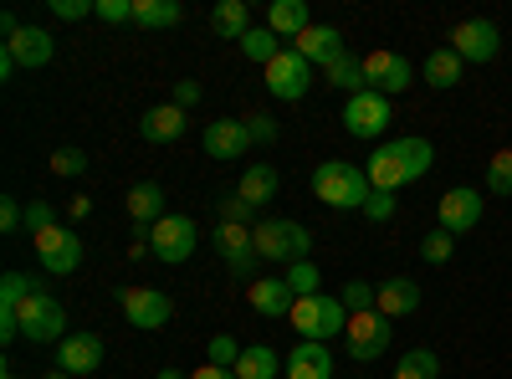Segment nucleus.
<instances>
[{
	"label": "nucleus",
	"instance_id": "obj_1",
	"mask_svg": "<svg viewBox=\"0 0 512 379\" xmlns=\"http://www.w3.org/2000/svg\"><path fill=\"white\" fill-rule=\"evenodd\" d=\"M431 164H436L431 139H420V134H400V139H390V144H379V149H374V159L364 164V175H369V185H374V190L400 195V185H415V180L431 175Z\"/></svg>",
	"mask_w": 512,
	"mask_h": 379
},
{
	"label": "nucleus",
	"instance_id": "obj_2",
	"mask_svg": "<svg viewBox=\"0 0 512 379\" xmlns=\"http://www.w3.org/2000/svg\"><path fill=\"white\" fill-rule=\"evenodd\" d=\"M313 195H318L323 205H333V210H364L369 195H374V185H369V175L359 170V164H349V159H323L318 170H313Z\"/></svg>",
	"mask_w": 512,
	"mask_h": 379
},
{
	"label": "nucleus",
	"instance_id": "obj_3",
	"mask_svg": "<svg viewBox=\"0 0 512 379\" xmlns=\"http://www.w3.org/2000/svg\"><path fill=\"white\" fill-rule=\"evenodd\" d=\"M251 241H256V257H262V262H277V267L308 262V246H313L308 226L282 221V216H272V221H256V226H251Z\"/></svg>",
	"mask_w": 512,
	"mask_h": 379
},
{
	"label": "nucleus",
	"instance_id": "obj_4",
	"mask_svg": "<svg viewBox=\"0 0 512 379\" xmlns=\"http://www.w3.org/2000/svg\"><path fill=\"white\" fill-rule=\"evenodd\" d=\"M292 328L303 333L308 344H328V339H338V333L349 328V308L338 298H328V292H318V298H297Z\"/></svg>",
	"mask_w": 512,
	"mask_h": 379
},
{
	"label": "nucleus",
	"instance_id": "obj_5",
	"mask_svg": "<svg viewBox=\"0 0 512 379\" xmlns=\"http://www.w3.org/2000/svg\"><path fill=\"white\" fill-rule=\"evenodd\" d=\"M16 323H21V339H31V344H62L67 339V308L52 292H31L16 308Z\"/></svg>",
	"mask_w": 512,
	"mask_h": 379
},
{
	"label": "nucleus",
	"instance_id": "obj_6",
	"mask_svg": "<svg viewBox=\"0 0 512 379\" xmlns=\"http://www.w3.org/2000/svg\"><path fill=\"white\" fill-rule=\"evenodd\" d=\"M308 88H313V62L282 47L277 62H267V93L282 103H297V98H308Z\"/></svg>",
	"mask_w": 512,
	"mask_h": 379
},
{
	"label": "nucleus",
	"instance_id": "obj_7",
	"mask_svg": "<svg viewBox=\"0 0 512 379\" xmlns=\"http://www.w3.org/2000/svg\"><path fill=\"white\" fill-rule=\"evenodd\" d=\"M195 241H200L195 216H180V210H169L164 221H154V257L169 262V267L190 262V257H195Z\"/></svg>",
	"mask_w": 512,
	"mask_h": 379
},
{
	"label": "nucleus",
	"instance_id": "obj_8",
	"mask_svg": "<svg viewBox=\"0 0 512 379\" xmlns=\"http://www.w3.org/2000/svg\"><path fill=\"white\" fill-rule=\"evenodd\" d=\"M344 344H349V354H354L359 364L384 359V349H390V318H384L379 308H374V313H349Z\"/></svg>",
	"mask_w": 512,
	"mask_h": 379
},
{
	"label": "nucleus",
	"instance_id": "obj_9",
	"mask_svg": "<svg viewBox=\"0 0 512 379\" xmlns=\"http://www.w3.org/2000/svg\"><path fill=\"white\" fill-rule=\"evenodd\" d=\"M31 246H36L41 267H47L52 277H72V272L82 267V241H77V231H72V226H52V231H41V236H31Z\"/></svg>",
	"mask_w": 512,
	"mask_h": 379
},
{
	"label": "nucleus",
	"instance_id": "obj_10",
	"mask_svg": "<svg viewBox=\"0 0 512 379\" xmlns=\"http://www.w3.org/2000/svg\"><path fill=\"white\" fill-rule=\"evenodd\" d=\"M451 52L461 57V62H492L497 52H502V31L492 26V21H482V16H472V21H456L451 26Z\"/></svg>",
	"mask_w": 512,
	"mask_h": 379
},
{
	"label": "nucleus",
	"instance_id": "obj_11",
	"mask_svg": "<svg viewBox=\"0 0 512 379\" xmlns=\"http://www.w3.org/2000/svg\"><path fill=\"white\" fill-rule=\"evenodd\" d=\"M410 62L390 47H379V52H364V82H369V93H384V98H395L410 88Z\"/></svg>",
	"mask_w": 512,
	"mask_h": 379
},
{
	"label": "nucleus",
	"instance_id": "obj_12",
	"mask_svg": "<svg viewBox=\"0 0 512 379\" xmlns=\"http://www.w3.org/2000/svg\"><path fill=\"white\" fill-rule=\"evenodd\" d=\"M123 318L134 328H144V333H154V328H164L169 318H175V303H169L159 287H123Z\"/></svg>",
	"mask_w": 512,
	"mask_h": 379
},
{
	"label": "nucleus",
	"instance_id": "obj_13",
	"mask_svg": "<svg viewBox=\"0 0 512 379\" xmlns=\"http://www.w3.org/2000/svg\"><path fill=\"white\" fill-rule=\"evenodd\" d=\"M384 123H390V98H384V93H354L344 103V129L354 139H379Z\"/></svg>",
	"mask_w": 512,
	"mask_h": 379
},
{
	"label": "nucleus",
	"instance_id": "obj_14",
	"mask_svg": "<svg viewBox=\"0 0 512 379\" xmlns=\"http://www.w3.org/2000/svg\"><path fill=\"white\" fill-rule=\"evenodd\" d=\"M482 226V190L472 185H456L441 195V231L451 236H466V231H477Z\"/></svg>",
	"mask_w": 512,
	"mask_h": 379
},
{
	"label": "nucleus",
	"instance_id": "obj_15",
	"mask_svg": "<svg viewBox=\"0 0 512 379\" xmlns=\"http://www.w3.org/2000/svg\"><path fill=\"white\" fill-rule=\"evenodd\" d=\"M200 144H205L210 159H241L256 139H251V129H246V118H216V123H205Z\"/></svg>",
	"mask_w": 512,
	"mask_h": 379
},
{
	"label": "nucleus",
	"instance_id": "obj_16",
	"mask_svg": "<svg viewBox=\"0 0 512 379\" xmlns=\"http://www.w3.org/2000/svg\"><path fill=\"white\" fill-rule=\"evenodd\" d=\"M103 339L98 333H67V339L57 344V369H67V374H93V369H103Z\"/></svg>",
	"mask_w": 512,
	"mask_h": 379
},
{
	"label": "nucleus",
	"instance_id": "obj_17",
	"mask_svg": "<svg viewBox=\"0 0 512 379\" xmlns=\"http://www.w3.org/2000/svg\"><path fill=\"white\" fill-rule=\"evenodd\" d=\"M216 251L236 277H251L256 262H262L256 257V241H251V226H216Z\"/></svg>",
	"mask_w": 512,
	"mask_h": 379
},
{
	"label": "nucleus",
	"instance_id": "obj_18",
	"mask_svg": "<svg viewBox=\"0 0 512 379\" xmlns=\"http://www.w3.org/2000/svg\"><path fill=\"white\" fill-rule=\"evenodd\" d=\"M246 303L262 313V318H292L297 292L287 287V277H256V282L246 287Z\"/></svg>",
	"mask_w": 512,
	"mask_h": 379
},
{
	"label": "nucleus",
	"instance_id": "obj_19",
	"mask_svg": "<svg viewBox=\"0 0 512 379\" xmlns=\"http://www.w3.org/2000/svg\"><path fill=\"white\" fill-rule=\"evenodd\" d=\"M292 52H297V57H308L313 67H333L349 47H344V31H338V26H308L303 36H297V47H292Z\"/></svg>",
	"mask_w": 512,
	"mask_h": 379
},
{
	"label": "nucleus",
	"instance_id": "obj_20",
	"mask_svg": "<svg viewBox=\"0 0 512 379\" xmlns=\"http://www.w3.org/2000/svg\"><path fill=\"white\" fill-rule=\"evenodd\" d=\"M374 308L384 313V318H410L415 308H420V282L415 277H390V282H379L374 287Z\"/></svg>",
	"mask_w": 512,
	"mask_h": 379
},
{
	"label": "nucleus",
	"instance_id": "obj_21",
	"mask_svg": "<svg viewBox=\"0 0 512 379\" xmlns=\"http://www.w3.org/2000/svg\"><path fill=\"white\" fill-rule=\"evenodd\" d=\"M6 52L16 57V67H47L52 52H57V41H52V31H41V26H21L6 41Z\"/></svg>",
	"mask_w": 512,
	"mask_h": 379
},
{
	"label": "nucleus",
	"instance_id": "obj_22",
	"mask_svg": "<svg viewBox=\"0 0 512 379\" xmlns=\"http://www.w3.org/2000/svg\"><path fill=\"white\" fill-rule=\"evenodd\" d=\"M287 379H333V354H328V344H297L292 354H287Z\"/></svg>",
	"mask_w": 512,
	"mask_h": 379
},
{
	"label": "nucleus",
	"instance_id": "obj_23",
	"mask_svg": "<svg viewBox=\"0 0 512 379\" xmlns=\"http://www.w3.org/2000/svg\"><path fill=\"white\" fill-rule=\"evenodd\" d=\"M277 164H246L241 170V180H236V195L246 200V205H272L277 200Z\"/></svg>",
	"mask_w": 512,
	"mask_h": 379
},
{
	"label": "nucleus",
	"instance_id": "obj_24",
	"mask_svg": "<svg viewBox=\"0 0 512 379\" xmlns=\"http://www.w3.org/2000/svg\"><path fill=\"white\" fill-rule=\"evenodd\" d=\"M139 134H144L149 144H175V139L185 134V108H175V103L149 108V113H144V123H139Z\"/></svg>",
	"mask_w": 512,
	"mask_h": 379
},
{
	"label": "nucleus",
	"instance_id": "obj_25",
	"mask_svg": "<svg viewBox=\"0 0 512 379\" xmlns=\"http://www.w3.org/2000/svg\"><path fill=\"white\" fill-rule=\"evenodd\" d=\"M267 26H272L282 41H287V36L297 41L313 21H308V6H303V0H272V6H267Z\"/></svg>",
	"mask_w": 512,
	"mask_h": 379
},
{
	"label": "nucleus",
	"instance_id": "obj_26",
	"mask_svg": "<svg viewBox=\"0 0 512 379\" xmlns=\"http://www.w3.org/2000/svg\"><path fill=\"white\" fill-rule=\"evenodd\" d=\"M128 216H134L139 226H154V221H164V190L154 185V180H139L134 190H128Z\"/></svg>",
	"mask_w": 512,
	"mask_h": 379
},
{
	"label": "nucleus",
	"instance_id": "obj_27",
	"mask_svg": "<svg viewBox=\"0 0 512 379\" xmlns=\"http://www.w3.org/2000/svg\"><path fill=\"white\" fill-rule=\"evenodd\" d=\"M461 57L451 52V47H436L431 57H425V82H431V88L436 93H446V88H456V82H461Z\"/></svg>",
	"mask_w": 512,
	"mask_h": 379
},
{
	"label": "nucleus",
	"instance_id": "obj_28",
	"mask_svg": "<svg viewBox=\"0 0 512 379\" xmlns=\"http://www.w3.org/2000/svg\"><path fill=\"white\" fill-rule=\"evenodd\" d=\"M180 0H134V26L144 31H164V26H180Z\"/></svg>",
	"mask_w": 512,
	"mask_h": 379
},
{
	"label": "nucleus",
	"instance_id": "obj_29",
	"mask_svg": "<svg viewBox=\"0 0 512 379\" xmlns=\"http://www.w3.org/2000/svg\"><path fill=\"white\" fill-rule=\"evenodd\" d=\"M323 77L333 82V88L338 93H369V82H364V57H354V52H344V57H338L333 67H323Z\"/></svg>",
	"mask_w": 512,
	"mask_h": 379
},
{
	"label": "nucleus",
	"instance_id": "obj_30",
	"mask_svg": "<svg viewBox=\"0 0 512 379\" xmlns=\"http://www.w3.org/2000/svg\"><path fill=\"white\" fill-rule=\"evenodd\" d=\"M210 26H216L221 36H231V41H241V36L251 31V11H246V0H221V6L210 11Z\"/></svg>",
	"mask_w": 512,
	"mask_h": 379
},
{
	"label": "nucleus",
	"instance_id": "obj_31",
	"mask_svg": "<svg viewBox=\"0 0 512 379\" xmlns=\"http://www.w3.org/2000/svg\"><path fill=\"white\" fill-rule=\"evenodd\" d=\"M236 379H277V349H267V344H251V349H241Z\"/></svg>",
	"mask_w": 512,
	"mask_h": 379
},
{
	"label": "nucleus",
	"instance_id": "obj_32",
	"mask_svg": "<svg viewBox=\"0 0 512 379\" xmlns=\"http://www.w3.org/2000/svg\"><path fill=\"white\" fill-rule=\"evenodd\" d=\"M277 41H282V36H277L272 26H251V31L241 36V52H246L251 62H262V67H267V62H277V52H282Z\"/></svg>",
	"mask_w": 512,
	"mask_h": 379
},
{
	"label": "nucleus",
	"instance_id": "obj_33",
	"mask_svg": "<svg viewBox=\"0 0 512 379\" xmlns=\"http://www.w3.org/2000/svg\"><path fill=\"white\" fill-rule=\"evenodd\" d=\"M395 379H441V359L431 349H410V354H400Z\"/></svg>",
	"mask_w": 512,
	"mask_h": 379
},
{
	"label": "nucleus",
	"instance_id": "obj_34",
	"mask_svg": "<svg viewBox=\"0 0 512 379\" xmlns=\"http://www.w3.org/2000/svg\"><path fill=\"white\" fill-rule=\"evenodd\" d=\"M282 277H287V287L297 292V298H318V287H323V277H318V262H313V257H308V262H292Z\"/></svg>",
	"mask_w": 512,
	"mask_h": 379
},
{
	"label": "nucleus",
	"instance_id": "obj_35",
	"mask_svg": "<svg viewBox=\"0 0 512 379\" xmlns=\"http://www.w3.org/2000/svg\"><path fill=\"white\" fill-rule=\"evenodd\" d=\"M31 292H36V282L26 277V272H6V277H0V308H21L26 298H31Z\"/></svg>",
	"mask_w": 512,
	"mask_h": 379
},
{
	"label": "nucleus",
	"instance_id": "obj_36",
	"mask_svg": "<svg viewBox=\"0 0 512 379\" xmlns=\"http://www.w3.org/2000/svg\"><path fill=\"white\" fill-rule=\"evenodd\" d=\"M451 251H456V236L451 231H425V241H420V257L431 262V267H441V262H451Z\"/></svg>",
	"mask_w": 512,
	"mask_h": 379
},
{
	"label": "nucleus",
	"instance_id": "obj_37",
	"mask_svg": "<svg viewBox=\"0 0 512 379\" xmlns=\"http://www.w3.org/2000/svg\"><path fill=\"white\" fill-rule=\"evenodd\" d=\"M82 170H88V154H82L77 144H62V149H52V175H62V180H77Z\"/></svg>",
	"mask_w": 512,
	"mask_h": 379
},
{
	"label": "nucleus",
	"instance_id": "obj_38",
	"mask_svg": "<svg viewBox=\"0 0 512 379\" xmlns=\"http://www.w3.org/2000/svg\"><path fill=\"white\" fill-rule=\"evenodd\" d=\"M487 190L492 195H512V149H497L487 164Z\"/></svg>",
	"mask_w": 512,
	"mask_h": 379
},
{
	"label": "nucleus",
	"instance_id": "obj_39",
	"mask_svg": "<svg viewBox=\"0 0 512 379\" xmlns=\"http://www.w3.org/2000/svg\"><path fill=\"white\" fill-rule=\"evenodd\" d=\"M338 303H344L349 313H374V282H364V277H354L344 292H338Z\"/></svg>",
	"mask_w": 512,
	"mask_h": 379
},
{
	"label": "nucleus",
	"instance_id": "obj_40",
	"mask_svg": "<svg viewBox=\"0 0 512 379\" xmlns=\"http://www.w3.org/2000/svg\"><path fill=\"white\" fill-rule=\"evenodd\" d=\"M205 354H210V364H221V369H236L241 364V349H236L231 333H216V339L205 344Z\"/></svg>",
	"mask_w": 512,
	"mask_h": 379
},
{
	"label": "nucleus",
	"instance_id": "obj_41",
	"mask_svg": "<svg viewBox=\"0 0 512 379\" xmlns=\"http://www.w3.org/2000/svg\"><path fill=\"white\" fill-rule=\"evenodd\" d=\"M93 16L108 26H123V21H134V0H93Z\"/></svg>",
	"mask_w": 512,
	"mask_h": 379
},
{
	"label": "nucleus",
	"instance_id": "obj_42",
	"mask_svg": "<svg viewBox=\"0 0 512 379\" xmlns=\"http://www.w3.org/2000/svg\"><path fill=\"white\" fill-rule=\"evenodd\" d=\"M52 226H57V205L31 200V205H26V231H31V236H41V231H52Z\"/></svg>",
	"mask_w": 512,
	"mask_h": 379
},
{
	"label": "nucleus",
	"instance_id": "obj_43",
	"mask_svg": "<svg viewBox=\"0 0 512 379\" xmlns=\"http://www.w3.org/2000/svg\"><path fill=\"white\" fill-rule=\"evenodd\" d=\"M251 216H256V205H246L241 195H226L221 200V226H256Z\"/></svg>",
	"mask_w": 512,
	"mask_h": 379
},
{
	"label": "nucleus",
	"instance_id": "obj_44",
	"mask_svg": "<svg viewBox=\"0 0 512 379\" xmlns=\"http://www.w3.org/2000/svg\"><path fill=\"white\" fill-rule=\"evenodd\" d=\"M0 231H26V205L16 195L0 200Z\"/></svg>",
	"mask_w": 512,
	"mask_h": 379
},
{
	"label": "nucleus",
	"instance_id": "obj_45",
	"mask_svg": "<svg viewBox=\"0 0 512 379\" xmlns=\"http://www.w3.org/2000/svg\"><path fill=\"white\" fill-rule=\"evenodd\" d=\"M364 216H369L374 226H379V221H390V216H395V195H390V190H374L369 205H364Z\"/></svg>",
	"mask_w": 512,
	"mask_h": 379
},
{
	"label": "nucleus",
	"instance_id": "obj_46",
	"mask_svg": "<svg viewBox=\"0 0 512 379\" xmlns=\"http://www.w3.org/2000/svg\"><path fill=\"white\" fill-rule=\"evenodd\" d=\"M246 129H251L256 144H272V139H277V118H272V113H251V118H246Z\"/></svg>",
	"mask_w": 512,
	"mask_h": 379
},
{
	"label": "nucleus",
	"instance_id": "obj_47",
	"mask_svg": "<svg viewBox=\"0 0 512 379\" xmlns=\"http://www.w3.org/2000/svg\"><path fill=\"white\" fill-rule=\"evenodd\" d=\"M52 16H62V21H82V16H93V0H52Z\"/></svg>",
	"mask_w": 512,
	"mask_h": 379
},
{
	"label": "nucleus",
	"instance_id": "obj_48",
	"mask_svg": "<svg viewBox=\"0 0 512 379\" xmlns=\"http://www.w3.org/2000/svg\"><path fill=\"white\" fill-rule=\"evenodd\" d=\"M200 103V82H175V108H195Z\"/></svg>",
	"mask_w": 512,
	"mask_h": 379
},
{
	"label": "nucleus",
	"instance_id": "obj_49",
	"mask_svg": "<svg viewBox=\"0 0 512 379\" xmlns=\"http://www.w3.org/2000/svg\"><path fill=\"white\" fill-rule=\"evenodd\" d=\"M195 379H236V369H221V364H205V369H195Z\"/></svg>",
	"mask_w": 512,
	"mask_h": 379
},
{
	"label": "nucleus",
	"instance_id": "obj_50",
	"mask_svg": "<svg viewBox=\"0 0 512 379\" xmlns=\"http://www.w3.org/2000/svg\"><path fill=\"white\" fill-rule=\"evenodd\" d=\"M0 31H6V41H11V36L21 31V16H16V11H6V16H0Z\"/></svg>",
	"mask_w": 512,
	"mask_h": 379
},
{
	"label": "nucleus",
	"instance_id": "obj_51",
	"mask_svg": "<svg viewBox=\"0 0 512 379\" xmlns=\"http://www.w3.org/2000/svg\"><path fill=\"white\" fill-rule=\"evenodd\" d=\"M88 210H93V200H88V195H77V200H72V221H82Z\"/></svg>",
	"mask_w": 512,
	"mask_h": 379
},
{
	"label": "nucleus",
	"instance_id": "obj_52",
	"mask_svg": "<svg viewBox=\"0 0 512 379\" xmlns=\"http://www.w3.org/2000/svg\"><path fill=\"white\" fill-rule=\"evenodd\" d=\"M159 379H185L180 369H159Z\"/></svg>",
	"mask_w": 512,
	"mask_h": 379
},
{
	"label": "nucleus",
	"instance_id": "obj_53",
	"mask_svg": "<svg viewBox=\"0 0 512 379\" xmlns=\"http://www.w3.org/2000/svg\"><path fill=\"white\" fill-rule=\"evenodd\" d=\"M41 379H72V374L67 369H52V374H41Z\"/></svg>",
	"mask_w": 512,
	"mask_h": 379
},
{
	"label": "nucleus",
	"instance_id": "obj_54",
	"mask_svg": "<svg viewBox=\"0 0 512 379\" xmlns=\"http://www.w3.org/2000/svg\"><path fill=\"white\" fill-rule=\"evenodd\" d=\"M0 379H21V374H16V369H6V374H0Z\"/></svg>",
	"mask_w": 512,
	"mask_h": 379
}]
</instances>
